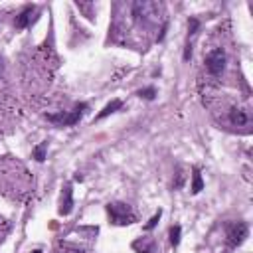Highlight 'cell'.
<instances>
[{"mask_svg": "<svg viewBox=\"0 0 253 253\" xmlns=\"http://www.w3.org/2000/svg\"><path fill=\"white\" fill-rule=\"evenodd\" d=\"M180 234H182L180 225H172V227H170V243H172L174 247L180 243Z\"/></svg>", "mask_w": 253, "mask_h": 253, "instance_id": "obj_11", "label": "cell"}, {"mask_svg": "<svg viewBox=\"0 0 253 253\" xmlns=\"http://www.w3.org/2000/svg\"><path fill=\"white\" fill-rule=\"evenodd\" d=\"M46 148H47V142H42L40 146L34 148V158H36V160H40V162L46 160Z\"/></svg>", "mask_w": 253, "mask_h": 253, "instance_id": "obj_12", "label": "cell"}, {"mask_svg": "<svg viewBox=\"0 0 253 253\" xmlns=\"http://www.w3.org/2000/svg\"><path fill=\"white\" fill-rule=\"evenodd\" d=\"M0 71H2V63H0Z\"/></svg>", "mask_w": 253, "mask_h": 253, "instance_id": "obj_17", "label": "cell"}, {"mask_svg": "<svg viewBox=\"0 0 253 253\" xmlns=\"http://www.w3.org/2000/svg\"><path fill=\"white\" fill-rule=\"evenodd\" d=\"M71 210H73V190H71V184H65L62 192V202H60V214L69 216Z\"/></svg>", "mask_w": 253, "mask_h": 253, "instance_id": "obj_5", "label": "cell"}, {"mask_svg": "<svg viewBox=\"0 0 253 253\" xmlns=\"http://www.w3.org/2000/svg\"><path fill=\"white\" fill-rule=\"evenodd\" d=\"M155 95H157V89L155 87H146V89H141L139 91V97H144V99H155Z\"/></svg>", "mask_w": 253, "mask_h": 253, "instance_id": "obj_13", "label": "cell"}, {"mask_svg": "<svg viewBox=\"0 0 253 253\" xmlns=\"http://www.w3.org/2000/svg\"><path fill=\"white\" fill-rule=\"evenodd\" d=\"M202 188H204V180H202V174L198 168H194V174H192V194H200Z\"/></svg>", "mask_w": 253, "mask_h": 253, "instance_id": "obj_10", "label": "cell"}, {"mask_svg": "<svg viewBox=\"0 0 253 253\" xmlns=\"http://www.w3.org/2000/svg\"><path fill=\"white\" fill-rule=\"evenodd\" d=\"M206 67H208V71L212 75H216V78L223 73V69H225V52L221 47L212 49V52L206 56Z\"/></svg>", "mask_w": 253, "mask_h": 253, "instance_id": "obj_4", "label": "cell"}, {"mask_svg": "<svg viewBox=\"0 0 253 253\" xmlns=\"http://www.w3.org/2000/svg\"><path fill=\"white\" fill-rule=\"evenodd\" d=\"M249 236V227L247 223L243 221H236L232 225H227V232H225V237H227V245L230 247H237L241 245Z\"/></svg>", "mask_w": 253, "mask_h": 253, "instance_id": "obj_2", "label": "cell"}, {"mask_svg": "<svg viewBox=\"0 0 253 253\" xmlns=\"http://www.w3.org/2000/svg\"><path fill=\"white\" fill-rule=\"evenodd\" d=\"M34 6H26L24 8L18 16H16V20H14V26H16V30H24V28H28V24H30V20H32V14H34Z\"/></svg>", "mask_w": 253, "mask_h": 253, "instance_id": "obj_6", "label": "cell"}, {"mask_svg": "<svg viewBox=\"0 0 253 253\" xmlns=\"http://www.w3.org/2000/svg\"><path fill=\"white\" fill-rule=\"evenodd\" d=\"M83 109H87V105H85V103H79L71 113H54V115H47V121H49V123H56V125H62V126H71V125H75V123L81 119Z\"/></svg>", "mask_w": 253, "mask_h": 253, "instance_id": "obj_3", "label": "cell"}, {"mask_svg": "<svg viewBox=\"0 0 253 253\" xmlns=\"http://www.w3.org/2000/svg\"><path fill=\"white\" fill-rule=\"evenodd\" d=\"M121 107H123V101H121V99H113L111 103H107V105H105V109H103V111H101V113H99V115L95 117V121H101V119H105V117H109L111 113L119 111Z\"/></svg>", "mask_w": 253, "mask_h": 253, "instance_id": "obj_9", "label": "cell"}, {"mask_svg": "<svg viewBox=\"0 0 253 253\" xmlns=\"http://www.w3.org/2000/svg\"><path fill=\"white\" fill-rule=\"evenodd\" d=\"M107 214L111 218V221L115 225H129L137 220L135 212L131 210V206H126L123 204V202H113V204L107 206Z\"/></svg>", "mask_w": 253, "mask_h": 253, "instance_id": "obj_1", "label": "cell"}, {"mask_svg": "<svg viewBox=\"0 0 253 253\" xmlns=\"http://www.w3.org/2000/svg\"><path fill=\"white\" fill-rule=\"evenodd\" d=\"M32 253H42V251H40V249H36V251H32Z\"/></svg>", "mask_w": 253, "mask_h": 253, "instance_id": "obj_16", "label": "cell"}, {"mask_svg": "<svg viewBox=\"0 0 253 253\" xmlns=\"http://www.w3.org/2000/svg\"><path fill=\"white\" fill-rule=\"evenodd\" d=\"M230 123L236 125V126H243V125L249 123V117H247V113L241 107H234L230 111Z\"/></svg>", "mask_w": 253, "mask_h": 253, "instance_id": "obj_7", "label": "cell"}, {"mask_svg": "<svg viewBox=\"0 0 253 253\" xmlns=\"http://www.w3.org/2000/svg\"><path fill=\"white\" fill-rule=\"evenodd\" d=\"M133 249H137L139 253H157V243L148 237H142L133 243Z\"/></svg>", "mask_w": 253, "mask_h": 253, "instance_id": "obj_8", "label": "cell"}, {"mask_svg": "<svg viewBox=\"0 0 253 253\" xmlns=\"http://www.w3.org/2000/svg\"><path fill=\"white\" fill-rule=\"evenodd\" d=\"M158 220H160V210H158V212H157V214H155L153 218H150V221H148V223L144 225V230H146V232H150V230H153V227H155V225L158 223Z\"/></svg>", "mask_w": 253, "mask_h": 253, "instance_id": "obj_14", "label": "cell"}, {"mask_svg": "<svg viewBox=\"0 0 253 253\" xmlns=\"http://www.w3.org/2000/svg\"><path fill=\"white\" fill-rule=\"evenodd\" d=\"M182 182H184V174H182V170H178V180L174 182V188H180Z\"/></svg>", "mask_w": 253, "mask_h": 253, "instance_id": "obj_15", "label": "cell"}]
</instances>
